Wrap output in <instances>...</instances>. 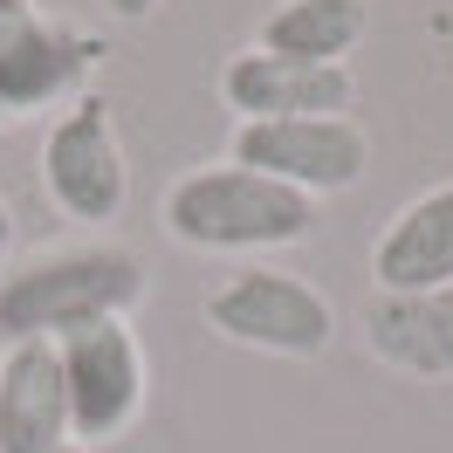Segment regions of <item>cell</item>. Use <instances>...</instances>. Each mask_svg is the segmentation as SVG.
<instances>
[{
	"mask_svg": "<svg viewBox=\"0 0 453 453\" xmlns=\"http://www.w3.org/2000/svg\"><path fill=\"white\" fill-rule=\"evenodd\" d=\"M158 226L193 255H275V248H303L316 234V199L288 193L268 172L213 158L165 186Z\"/></svg>",
	"mask_w": 453,
	"mask_h": 453,
	"instance_id": "cell-2",
	"label": "cell"
},
{
	"mask_svg": "<svg viewBox=\"0 0 453 453\" xmlns=\"http://www.w3.org/2000/svg\"><path fill=\"white\" fill-rule=\"evenodd\" d=\"M206 330L234 350H261V357H288V365H316L337 343V310L310 275H288L275 261H248L199 296Z\"/></svg>",
	"mask_w": 453,
	"mask_h": 453,
	"instance_id": "cell-3",
	"label": "cell"
},
{
	"mask_svg": "<svg viewBox=\"0 0 453 453\" xmlns=\"http://www.w3.org/2000/svg\"><path fill=\"white\" fill-rule=\"evenodd\" d=\"M220 104L234 124H282V117H350L357 111V76L323 69V62H282L241 49L220 69Z\"/></svg>",
	"mask_w": 453,
	"mask_h": 453,
	"instance_id": "cell-8",
	"label": "cell"
},
{
	"mask_svg": "<svg viewBox=\"0 0 453 453\" xmlns=\"http://www.w3.org/2000/svg\"><path fill=\"white\" fill-rule=\"evenodd\" d=\"M96 7H104L111 21H151V14L165 7V0H96Z\"/></svg>",
	"mask_w": 453,
	"mask_h": 453,
	"instance_id": "cell-13",
	"label": "cell"
},
{
	"mask_svg": "<svg viewBox=\"0 0 453 453\" xmlns=\"http://www.w3.org/2000/svg\"><path fill=\"white\" fill-rule=\"evenodd\" d=\"M7 261H14V206L0 199V268H7Z\"/></svg>",
	"mask_w": 453,
	"mask_h": 453,
	"instance_id": "cell-14",
	"label": "cell"
},
{
	"mask_svg": "<svg viewBox=\"0 0 453 453\" xmlns=\"http://www.w3.org/2000/svg\"><path fill=\"white\" fill-rule=\"evenodd\" d=\"M0 124H14V111H7V104H0Z\"/></svg>",
	"mask_w": 453,
	"mask_h": 453,
	"instance_id": "cell-16",
	"label": "cell"
},
{
	"mask_svg": "<svg viewBox=\"0 0 453 453\" xmlns=\"http://www.w3.org/2000/svg\"><path fill=\"white\" fill-rule=\"evenodd\" d=\"M35 172H42V193L62 220L76 226H111L131 199V158H124V131H117V111L89 89L69 111L49 117L42 131V151H35Z\"/></svg>",
	"mask_w": 453,
	"mask_h": 453,
	"instance_id": "cell-6",
	"label": "cell"
},
{
	"mask_svg": "<svg viewBox=\"0 0 453 453\" xmlns=\"http://www.w3.org/2000/svg\"><path fill=\"white\" fill-rule=\"evenodd\" d=\"M151 296V261L124 241H62L0 275V350L56 343L83 323L131 316Z\"/></svg>",
	"mask_w": 453,
	"mask_h": 453,
	"instance_id": "cell-1",
	"label": "cell"
},
{
	"mask_svg": "<svg viewBox=\"0 0 453 453\" xmlns=\"http://www.w3.org/2000/svg\"><path fill=\"white\" fill-rule=\"evenodd\" d=\"M371 288L378 296H419L453 288V179L405 199L371 241Z\"/></svg>",
	"mask_w": 453,
	"mask_h": 453,
	"instance_id": "cell-10",
	"label": "cell"
},
{
	"mask_svg": "<svg viewBox=\"0 0 453 453\" xmlns=\"http://www.w3.org/2000/svg\"><path fill=\"white\" fill-rule=\"evenodd\" d=\"M56 453H89V447H76V440H69V447H56Z\"/></svg>",
	"mask_w": 453,
	"mask_h": 453,
	"instance_id": "cell-15",
	"label": "cell"
},
{
	"mask_svg": "<svg viewBox=\"0 0 453 453\" xmlns=\"http://www.w3.org/2000/svg\"><path fill=\"white\" fill-rule=\"evenodd\" d=\"M357 337L385 371L447 385L453 378V288H419V296H371L357 310Z\"/></svg>",
	"mask_w": 453,
	"mask_h": 453,
	"instance_id": "cell-9",
	"label": "cell"
},
{
	"mask_svg": "<svg viewBox=\"0 0 453 453\" xmlns=\"http://www.w3.org/2000/svg\"><path fill=\"white\" fill-rule=\"evenodd\" d=\"M371 35L365 0H275L255 21V49L282 62H323V69H350L357 42Z\"/></svg>",
	"mask_w": 453,
	"mask_h": 453,
	"instance_id": "cell-12",
	"label": "cell"
},
{
	"mask_svg": "<svg viewBox=\"0 0 453 453\" xmlns=\"http://www.w3.org/2000/svg\"><path fill=\"white\" fill-rule=\"evenodd\" d=\"M69 447V398H62L56 343H7L0 350V453H56Z\"/></svg>",
	"mask_w": 453,
	"mask_h": 453,
	"instance_id": "cell-11",
	"label": "cell"
},
{
	"mask_svg": "<svg viewBox=\"0 0 453 453\" xmlns=\"http://www.w3.org/2000/svg\"><path fill=\"white\" fill-rule=\"evenodd\" d=\"M234 165L282 179L303 199H330L365 186L371 138L357 117H282V124H234Z\"/></svg>",
	"mask_w": 453,
	"mask_h": 453,
	"instance_id": "cell-7",
	"label": "cell"
},
{
	"mask_svg": "<svg viewBox=\"0 0 453 453\" xmlns=\"http://www.w3.org/2000/svg\"><path fill=\"white\" fill-rule=\"evenodd\" d=\"M62 357V398H69V440L76 447H111L131 426L144 419V398H151V357H144L131 316L111 323H83L56 337Z\"/></svg>",
	"mask_w": 453,
	"mask_h": 453,
	"instance_id": "cell-5",
	"label": "cell"
},
{
	"mask_svg": "<svg viewBox=\"0 0 453 453\" xmlns=\"http://www.w3.org/2000/svg\"><path fill=\"white\" fill-rule=\"evenodd\" d=\"M111 42L69 14H49L42 0H0V104L21 117H56L89 96Z\"/></svg>",
	"mask_w": 453,
	"mask_h": 453,
	"instance_id": "cell-4",
	"label": "cell"
}]
</instances>
